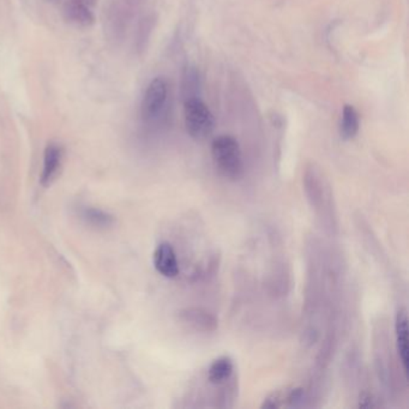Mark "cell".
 <instances>
[{
	"label": "cell",
	"mask_w": 409,
	"mask_h": 409,
	"mask_svg": "<svg viewBox=\"0 0 409 409\" xmlns=\"http://www.w3.org/2000/svg\"><path fill=\"white\" fill-rule=\"evenodd\" d=\"M85 216L89 221L92 222V225L99 226V227H107L112 223V219L109 215H106L100 210H95V209L87 210Z\"/></svg>",
	"instance_id": "cell-16"
},
{
	"label": "cell",
	"mask_w": 409,
	"mask_h": 409,
	"mask_svg": "<svg viewBox=\"0 0 409 409\" xmlns=\"http://www.w3.org/2000/svg\"><path fill=\"white\" fill-rule=\"evenodd\" d=\"M134 13L126 8L120 0L109 1L104 11V32L106 40L113 45H119L129 28L130 20Z\"/></svg>",
	"instance_id": "cell-5"
},
{
	"label": "cell",
	"mask_w": 409,
	"mask_h": 409,
	"mask_svg": "<svg viewBox=\"0 0 409 409\" xmlns=\"http://www.w3.org/2000/svg\"><path fill=\"white\" fill-rule=\"evenodd\" d=\"M359 407L360 408L376 407V403H375V400H373V396H372L371 394L365 393L360 396Z\"/></svg>",
	"instance_id": "cell-18"
},
{
	"label": "cell",
	"mask_w": 409,
	"mask_h": 409,
	"mask_svg": "<svg viewBox=\"0 0 409 409\" xmlns=\"http://www.w3.org/2000/svg\"><path fill=\"white\" fill-rule=\"evenodd\" d=\"M64 149L58 143H48L43 153V166L41 172L42 186H50L57 179L63 167Z\"/></svg>",
	"instance_id": "cell-7"
},
{
	"label": "cell",
	"mask_w": 409,
	"mask_h": 409,
	"mask_svg": "<svg viewBox=\"0 0 409 409\" xmlns=\"http://www.w3.org/2000/svg\"><path fill=\"white\" fill-rule=\"evenodd\" d=\"M185 129L195 141H204L212 136L216 126L213 112L201 97L184 101Z\"/></svg>",
	"instance_id": "cell-4"
},
{
	"label": "cell",
	"mask_w": 409,
	"mask_h": 409,
	"mask_svg": "<svg viewBox=\"0 0 409 409\" xmlns=\"http://www.w3.org/2000/svg\"><path fill=\"white\" fill-rule=\"evenodd\" d=\"M156 25V17L154 13H148L139 20L134 35V50L138 55H142L151 41V34Z\"/></svg>",
	"instance_id": "cell-13"
},
{
	"label": "cell",
	"mask_w": 409,
	"mask_h": 409,
	"mask_svg": "<svg viewBox=\"0 0 409 409\" xmlns=\"http://www.w3.org/2000/svg\"><path fill=\"white\" fill-rule=\"evenodd\" d=\"M284 407V395L276 391L269 395V396L264 398L263 403L261 405V408L275 409Z\"/></svg>",
	"instance_id": "cell-17"
},
{
	"label": "cell",
	"mask_w": 409,
	"mask_h": 409,
	"mask_svg": "<svg viewBox=\"0 0 409 409\" xmlns=\"http://www.w3.org/2000/svg\"><path fill=\"white\" fill-rule=\"evenodd\" d=\"M304 190L310 204L321 217L323 223L336 228L334 197L323 173L316 165H309L304 173Z\"/></svg>",
	"instance_id": "cell-1"
},
{
	"label": "cell",
	"mask_w": 409,
	"mask_h": 409,
	"mask_svg": "<svg viewBox=\"0 0 409 409\" xmlns=\"http://www.w3.org/2000/svg\"><path fill=\"white\" fill-rule=\"evenodd\" d=\"M360 130V116L354 106L345 104L338 125V132L343 141H351Z\"/></svg>",
	"instance_id": "cell-12"
},
{
	"label": "cell",
	"mask_w": 409,
	"mask_h": 409,
	"mask_svg": "<svg viewBox=\"0 0 409 409\" xmlns=\"http://www.w3.org/2000/svg\"><path fill=\"white\" fill-rule=\"evenodd\" d=\"M120 1L125 5L126 8H129L134 13V10L139 8L146 0H120Z\"/></svg>",
	"instance_id": "cell-19"
},
{
	"label": "cell",
	"mask_w": 409,
	"mask_h": 409,
	"mask_svg": "<svg viewBox=\"0 0 409 409\" xmlns=\"http://www.w3.org/2000/svg\"><path fill=\"white\" fill-rule=\"evenodd\" d=\"M171 101V89L165 77H155L148 84L142 102L141 118L148 126H159L167 118Z\"/></svg>",
	"instance_id": "cell-3"
},
{
	"label": "cell",
	"mask_w": 409,
	"mask_h": 409,
	"mask_svg": "<svg viewBox=\"0 0 409 409\" xmlns=\"http://www.w3.org/2000/svg\"><path fill=\"white\" fill-rule=\"evenodd\" d=\"M153 263L156 272L167 279H174L179 275L178 257L169 242H161L158 245L153 255Z\"/></svg>",
	"instance_id": "cell-8"
},
{
	"label": "cell",
	"mask_w": 409,
	"mask_h": 409,
	"mask_svg": "<svg viewBox=\"0 0 409 409\" xmlns=\"http://www.w3.org/2000/svg\"><path fill=\"white\" fill-rule=\"evenodd\" d=\"M234 370H235V366H234L233 360L230 359V356L223 355L214 360L213 363L209 365L207 380L212 385L222 387L232 380Z\"/></svg>",
	"instance_id": "cell-10"
},
{
	"label": "cell",
	"mask_w": 409,
	"mask_h": 409,
	"mask_svg": "<svg viewBox=\"0 0 409 409\" xmlns=\"http://www.w3.org/2000/svg\"><path fill=\"white\" fill-rule=\"evenodd\" d=\"M201 90V77L197 67L188 65L181 76V95L184 101L193 97H200Z\"/></svg>",
	"instance_id": "cell-14"
},
{
	"label": "cell",
	"mask_w": 409,
	"mask_h": 409,
	"mask_svg": "<svg viewBox=\"0 0 409 409\" xmlns=\"http://www.w3.org/2000/svg\"><path fill=\"white\" fill-rule=\"evenodd\" d=\"M176 316L181 324L196 333L208 334L216 331L219 328V319L216 316L203 307L196 306L184 307L178 311Z\"/></svg>",
	"instance_id": "cell-6"
},
{
	"label": "cell",
	"mask_w": 409,
	"mask_h": 409,
	"mask_svg": "<svg viewBox=\"0 0 409 409\" xmlns=\"http://www.w3.org/2000/svg\"><path fill=\"white\" fill-rule=\"evenodd\" d=\"M64 16L65 20L72 25L80 27H90L95 23V16L88 4L82 0H70L64 5Z\"/></svg>",
	"instance_id": "cell-11"
},
{
	"label": "cell",
	"mask_w": 409,
	"mask_h": 409,
	"mask_svg": "<svg viewBox=\"0 0 409 409\" xmlns=\"http://www.w3.org/2000/svg\"><path fill=\"white\" fill-rule=\"evenodd\" d=\"M306 393L304 389L300 387L297 388H292L289 390L284 396V405H289V407H300L304 405L305 402Z\"/></svg>",
	"instance_id": "cell-15"
},
{
	"label": "cell",
	"mask_w": 409,
	"mask_h": 409,
	"mask_svg": "<svg viewBox=\"0 0 409 409\" xmlns=\"http://www.w3.org/2000/svg\"><path fill=\"white\" fill-rule=\"evenodd\" d=\"M395 333H396L397 353H398L402 368H403L405 378H407L409 366V338L408 314H407V310L405 309H400L397 311L396 321H395Z\"/></svg>",
	"instance_id": "cell-9"
},
{
	"label": "cell",
	"mask_w": 409,
	"mask_h": 409,
	"mask_svg": "<svg viewBox=\"0 0 409 409\" xmlns=\"http://www.w3.org/2000/svg\"><path fill=\"white\" fill-rule=\"evenodd\" d=\"M212 158L217 171L230 181L242 179L245 171L242 148L230 134H221L212 143Z\"/></svg>",
	"instance_id": "cell-2"
}]
</instances>
